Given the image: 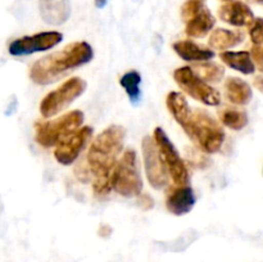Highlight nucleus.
<instances>
[{"instance_id": "obj_1", "label": "nucleus", "mask_w": 263, "mask_h": 262, "mask_svg": "<svg viewBox=\"0 0 263 262\" xmlns=\"http://www.w3.org/2000/svg\"><path fill=\"white\" fill-rule=\"evenodd\" d=\"M94 57L91 45L86 41H76L61 51L43 57L32 64L30 77L35 84L49 85L58 81L67 72L89 63Z\"/></svg>"}, {"instance_id": "obj_2", "label": "nucleus", "mask_w": 263, "mask_h": 262, "mask_svg": "<svg viewBox=\"0 0 263 262\" xmlns=\"http://www.w3.org/2000/svg\"><path fill=\"white\" fill-rule=\"evenodd\" d=\"M125 136L126 130L122 126L113 125L94 139L87 152V166L94 177L113 174L118 156L123 149Z\"/></svg>"}, {"instance_id": "obj_3", "label": "nucleus", "mask_w": 263, "mask_h": 262, "mask_svg": "<svg viewBox=\"0 0 263 262\" xmlns=\"http://www.w3.org/2000/svg\"><path fill=\"white\" fill-rule=\"evenodd\" d=\"M181 127L204 153H217L225 140L222 126L204 109L190 110Z\"/></svg>"}, {"instance_id": "obj_4", "label": "nucleus", "mask_w": 263, "mask_h": 262, "mask_svg": "<svg viewBox=\"0 0 263 262\" xmlns=\"http://www.w3.org/2000/svg\"><path fill=\"white\" fill-rule=\"evenodd\" d=\"M112 189L126 198L138 197L143 189V180L138 170V158L134 149H127L117 161L112 176Z\"/></svg>"}, {"instance_id": "obj_5", "label": "nucleus", "mask_w": 263, "mask_h": 262, "mask_svg": "<svg viewBox=\"0 0 263 262\" xmlns=\"http://www.w3.org/2000/svg\"><path fill=\"white\" fill-rule=\"evenodd\" d=\"M84 122L81 110H71L53 121L36 123V141L45 148L57 145L59 141L76 131Z\"/></svg>"}, {"instance_id": "obj_6", "label": "nucleus", "mask_w": 263, "mask_h": 262, "mask_svg": "<svg viewBox=\"0 0 263 262\" xmlns=\"http://www.w3.org/2000/svg\"><path fill=\"white\" fill-rule=\"evenodd\" d=\"M86 90V81L80 77H72L61 85L58 89L49 92L40 104L43 117L50 118L66 109L71 103L81 97Z\"/></svg>"}, {"instance_id": "obj_7", "label": "nucleus", "mask_w": 263, "mask_h": 262, "mask_svg": "<svg viewBox=\"0 0 263 262\" xmlns=\"http://www.w3.org/2000/svg\"><path fill=\"white\" fill-rule=\"evenodd\" d=\"M153 139L156 141V145L158 148L159 154H161L162 159H163L164 164H166L167 171H168L170 176L172 177L175 184L177 186H180V185H189V170H187L186 164L184 163L182 158L180 157L179 152L175 148V145L170 140L168 135L164 133L163 128L156 127Z\"/></svg>"}, {"instance_id": "obj_8", "label": "nucleus", "mask_w": 263, "mask_h": 262, "mask_svg": "<svg viewBox=\"0 0 263 262\" xmlns=\"http://www.w3.org/2000/svg\"><path fill=\"white\" fill-rule=\"evenodd\" d=\"M174 79L182 91L203 104L216 107L221 103V95L211 85L203 81L190 67H180L174 72Z\"/></svg>"}, {"instance_id": "obj_9", "label": "nucleus", "mask_w": 263, "mask_h": 262, "mask_svg": "<svg viewBox=\"0 0 263 262\" xmlns=\"http://www.w3.org/2000/svg\"><path fill=\"white\" fill-rule=\"evenodd\" d=\"M141 149H143L144 169L149 184L157 190L163 189L168 184V171L159 154L154 139H152V136H145L141 143Z\"/></svg>"}, {"instance_id": "obj_10", "label": "nucleus", "mask_w": 263, "mask_h": 262, "mask_svg": "<svg viewBox=\"0 0 263 262\" xmlns=\"http://www.w3.org/2000/svg\"><path fill=\"white\" fill-rule=\"evenodd\" d=\"M63 40V35L58 31H44L35 35L15 39L9 44V54L13 57L30 55L37 51H46Z\"/></svg>"}, {"instance_id": "obj_11", "label": "nucleus", "mask_w": 263, "mask_h": 262, "mask_svg": "<svg viewBox=\"0 0 263 262\" xmlns=\"http://www.w3.org/2000/svg\"><path fill=\"white\" fill-rule=\"evenodd\" d=\"M91 136L92 128L90 126L77 128L76 131L69 134L67 138H64L63 140L57 144L54 157L63 166H69L79 158V156L84 151L85 146L87 145Z\"/></svg>"}, {"instance_id": "obj_12", "label": "nucleus", "mask_w": 263, "mask_h": 262, "mask_svg": "<svg viewBox=\"0 0 263 262\" xmlns=\"http://www.w3.org/2000/svg\"><path fill=\"white\" fill-rule=\"evenodd\" d=\"M218 17L223 22L229 23L236 27H243V26H251L254 21L253 12L251 8L243 2L239 0H230L218 8Z\"/></svg>"}, {"instance_id": "obj_13", "label": "nucleus", "mask_w": 263, "mask_h": 262, "mask_svg": "<svg viewBox=\"0 0 263 262\" xmlns=\"http://www.w3.org/2000/svg\"><path fill=\"white\" fill-rule=\"evenodd\" d=\"M168 212L175 216H184L189 213L195 205L194 190L189 185H180L168 192L166 199Z\"/></svg>"}, {"instance_id": "obj_14", "label": "nucleus", "mask_w": 263, "mask_h": 262, "mask_svg": "<svg viewBox=\"0 0 263 262\" xmlns=\"http://www.w3.org/2000/svg\"><path fill=\"white\" fill-rule=\"evenodd\" d=\"M39 10L43 21L51 26H61L71 15L69 0H39Z\"/></svg>"}, {"instance_id": "obj_15", "label": "nucleus", "mask_w": 263, "mask_h": 262, "mask_svg": "<svg viewBox=\"0 0 263 262\" xmlns=\"http://www.w3.org/2000/svg\"><path fill=\"white\" fill-rule=\"evenodd\" d=\"M174 50L180 58L186 62H207L215 57L213 50L192 40L176 41L174 44Z\"/></svg>"}, {"instance_id": "obj_16", "label": "nucleus", "mask_w": 263, "mask_h": 262, "mask_svg": "<svg viewBox=\"0 0 263 262\" xmlns=\"http://www.w3.org/2000/svg\"><path fill=\"white\" fill-rule=\"evenodd\" d=\"M215 23V17L211 13V10L205 7L198 14L190 18L189 21H186L185 32L190 38H204L207 33H210L212 31Z\"/></svg>"}, {"instance_id": "obj_17", "label": "nucleus", "mask_w": 263, "mask_h": 262, "mask_svg": "<svg viewBox=\"0 0 263 262\" xmlns=\"http://www.w3.org/2000/svg\"><path fill=\"white\" fill-rule=\"evenodd\" d=\"M244 35L239 31L226 30V28H216L212 31L208 39V44L212 49L225 50V49L234 48L243 41Z\"/></svg>"}, {"instance_id": "obj_18", "label": "nucleus", "mask_w": 263, "mask_h": 262, "mask_svg": "<svg viewBox=\"0 0 263 262\" xmlns=\"http://www.w3.org/2000/svg\"><path fill=\"white\" fill-rule=\"evenodd\" d=\"M226 98L234 104L244 105L252 99L251 86L238 77H230L225 82Z\"/></svg>"}, {"instance_id": "obj_19", "label": "nucleus", "mask_w": 263, "mask_h": 262, "mask_svg": "<svg viewBox=\"0 0 263 262\" xmlns=\"http://www.w3.org/2000/svg\"><path fill=\"white\" fill-rule=\"evenodd\" d=\"M220 58L226 66L244 74H252L256 71V67L248 51H223L221 53Z\"/></svg>"}, {"instance_id": "obj_20", "label": "nucleus", "mask_w": 263, "mask_h": 262, "mask_svg": "<svg viewBox=\"0 0 263 262\" xmlns=\"http://www.w3.org/2000/svg\"><path fill=\"white\" fill-rule=\"evenodd\" d=\"M166 104L170 113L172 115V117H174L175 120H176V122L181 126L182 123H184V121L186 120L187 116H189L190 110H192L186 98H185L181 92L171 91L167 95Z\"/></svg>"}, {"instance_id": "obj_21", "label": "nucleus", "mask_w": 263, "mask_h": 262, "mask_svg": "<svg viewBox=\"0 0 263 262\" xmlns=\"http://www.w3.org/2000/svg\"><path fill=\"white\" fill-rule=\"evenodd\" d=\"M140 84L141 74L139 73L138 71H135V69H131V71L126 72V73L122 74V77L120 79V85L125 89L130 102L135 105L140 102L141 98Z\"/></svg>"}, {"instance_id": "obj_22", "label": "nucleus", "mask_w": 263, "mask_h": 262, "mask_svg": "<svg viewBox=\"0 0 263 262\" xmlns=\"http://www.w3.org/2000/svg\"><path fill=\"white\" fill-rule=\"evenodd\" d=\"M199 79L205 82H220L225 74V69L220 64L213 62H202L199 64H194L190 67Z\"/></svg>"}, {"instance_id": "obj_23", "label": "nucleus", "mask_w": 263, "mask_h": 262, "mask_svg": "<svg viewBox=\"0 0 263 262\" xmlns=\"http://www.w3.org/2000/svg\"><path fill=\"white\" fill-rule=\"evenodd\" d=\"M221 122L231 130H241L248 123L247 113L235 108H223L218 112Z\"/></svg>"}, {"instance_id": "obj_24", "label": "nucleus", "mask_w": 263, "mask_h": 262, "mask_svg": "<svg viewBox=\"0 0 263 262\" xmlns=\"http://www.w3.org/2000/svg\"><path fill=\"white\" fill-rule=\"evenodd\" d=\"M203 8H205V4L202 0H187L181 7V18L186 22L195 14H198Z\"/></svg>"}, {"instance_id": "obj_25", "label": "nucleus", "mask_w": 263, "mask_h": 262, "mask_svg": "<svg viewBox=\"0 0 263 262\" xmlns=\"http://www.w3.org/2000/svg\"><path fill=\"white\" fill-rule=\"evenodd\" d=\"M249 35H251L253 44H256V45L263 44V18H257L252 22L251 28H249Z\"/></svg>"}, {"instance_id": "obj_26", "label": "nucleus", "mask_w": 263, "mask_h": 262, "mask_svg": "<svg viewBox=\"0 0 263 262\" xmlns=\"http://www.w3.org/2000/svg\"><path fill=\"white\" fill-rule=\"evenodd\" d=\"M252 59H254L257 67L259 68V71L263 72V48L259 45H256L252 48Z\"/></svg>"}, {"instance_id": "obj_27", "label": "nucleus", "mask_w": 263, "mask_h": 262, "mask_svg": "<svg viewBox=\"0 0 263 262\" xmlns=\"http://www.w3.org/2000/svg\"><path fill=\"white\" fill-rule=\"evenodd\" d=\"M138 203L139 205L145 211L151 210V208L153 207V199H152V197L149 194H143V193H140V194L138 195Z\"/></svg>"}, {"instance_id": "obj_28", "label": "nucleus", "mask_w": 263, "mask_h": 262, "mask_svg": "<svg viewBox=\"0 0 263 262\" xmlns=\"http://www.w3.org/2000/svg\"><path fill=\"white\" fill-rule=\"evenodd\" d=\"M110 233H112V229H110L108 225H102L99 228V235L100 236H104L105 238V236L109 235Z\"/></svg>"}, {"instance_id": "obj_29", "label": "nucleus", "mask_w": 263, "mask_h": 262, "mask_svg": "<svg viewBox=\"0 0 263 262\" xmlns=\"http://www.w3.org/2000/svg\"><path fill=\"white\" fill-rule=\"evenodd\" d=\"M254 86L263 92V76H258L254 79Z\"/></svg>"}, {"instance_id": "obj_30", "label": "nucleus", "mask_w": 263, "mask_h": 262, "mask_svg": "<svg viewBox=\"0 0 263 262\" xmlns=\"http://www.w3.org/2000/svg\"><path fill=\"white\" fill-rule=\"evenodd\" d=\"M108 0H95V7L97 8H104L107 5Z\"/></svg>"}, {"instance_id": "obj_31", "label": "nucleus", "mask_w": 263, "mask_h": 262, "mask_svg": "<svg viewBox=\"0 0 263 262\" xmlns=\"http://www.w3.org/2000/svg\"><path fill=\"white\" fill-rule=\"evenodd\" d=\"M249 2H256V3H259V4H263V0H249Z\"/></svg>"}, {"instance_id": "obj_32", "label": "nucleus", "mask_w": 263, "mask_h": 262, "mask_svg": "<svg viewBox=\"0 0 263 262\" xmlns=\"http://www.w3.org/2000/svg\"><path fill=\"white\" fill-rule=\"evenodd\" d=\"M225 2H230V0H225Z\"/></svg>"}]
</instances>
